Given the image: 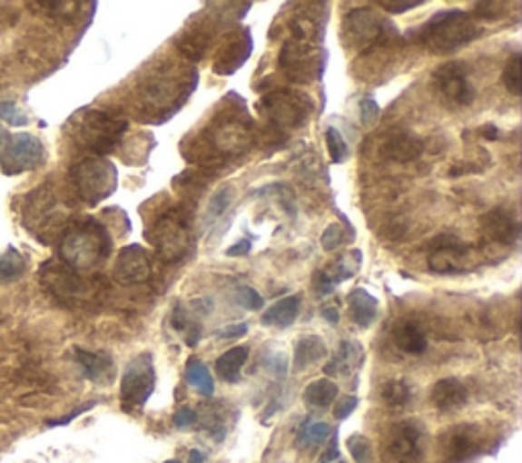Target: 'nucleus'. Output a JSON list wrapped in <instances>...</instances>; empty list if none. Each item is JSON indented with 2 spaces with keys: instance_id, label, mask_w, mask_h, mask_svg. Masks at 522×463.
Returning <instances> with one entry per match:
<instances>
[{
  "instance_id": "nucleus-31",
  "label": "nucleus",
  "mask_w": 522,
  "mask_h": 463,
  "mask_svg": "<svg viewBox=\"0 0 522 463\" xmlns=\"http://www.w3.org/2000/svg\"><path fill=\"white\" fill-rule=\"evenodd\" d=\"M359 358H361V345L353 341H341L339 343L337 353L325 366V374L330 378L347 376L350 371L359 366Z\"/></svg>"
},
{
  "instance_id": "nucleus-44",
  "label": "nucleus",
  "mask_w": 522,
  "mask_h": 463,
  "mask_svg": "<svg viewBox=\"0 0 522 463\" xmlns=\"http://www.w3.org/2000/svg\"><path fill=\"white\" fill-rule=\"evenodd\" d=\"M508 15V5L507 3H476L474 5V19H484V21H498L502 16Z\"/></svg>"
},
{
  "instance_id": "nucleus-45",
  "label": "nucleus",
  "mask_w": 522,
  "mask_h": 463,
  "mask_svg": "<svg viewBox=\"0 0 522 463\" xmlns=\"http://www.w3.org/2000/svg\"><path fill=\"white\" fill-rule=\"evenodd\" d=\"M235 300L239 307H243L247 310H261L263 307V299L251 286H239L235 292Z\"/></svg>"
},
{
  "instance_id": "nucleus-53",
  "label": "nucleus",
  "mask_w": 522,
  "mask_h": 463,
  "mask_svg": "<svg viewBox=\"0 0 522 463\" xmlns=\"http://www.w3.org/2000/svg\"><path fill=\"white\" fill-rule=\"evenodd\" d=\"M320 463H350L347 459H343L341 451H339V445H337V437L333 435V441H330L329 449L322 453Z\"/></svg>"
},
{
  "instance_id": "nucleus-4",
  "label": "nucleus",
  "mask_w": 522,
  "mask_h": 463,
  "mask_svg": "<svg viewBox=\"0 0 522 463\" xmlns=\"http://www.w3.org/2000/svg\"><path fill=\"white\" fill-rule=\"evenodd\" d=\"M145 237L163 261H180L192 247L190 219L180 209H170L160 214L152 227L145 229Z\"/></svg>"
},
{
  "instance_id": "nucleus-56",
  "label": "nucleus",
  "mask_w": 522,
  "mask_h": 463,
  "mask_svg": "<svg viewBox=\"0 0 522 463\" xmlns=\"http://www.w3.org/2000/svg\"><path fill=\"white\" fill-rule=\"evenodd\" d=\"M251 251V241L250 239H241V241L235 243L233 247H229L227 255L229 258H241V255H247Z\"/></svg>"
},
{
  "instance_id": "nucleus-41",
  "label": "nucleus",
  "mask_w": 522,
  "mask_h": 463,
  "mask_svg": "<svg viewBox=\"0 0 522 463\" xmlns=\"http://www.w3.org/2000/svg\"><path fill=\"white\" fill-rule=\"evenodd\" d=\"M520 62H522V55L512 54L507 65H504V72H502V84L507 86L508 93L515 94V96L520 94V74H522Z\"/></svg>"
},
{
  "instance_id": "nucleus-20",
  "label": "nucleus",
  "mask_w": 522,
  "mask_h": 463,
  "mask_svg": "<svg viewBox=\"0 0 522 463\" xmlns=\"http://www.w3.org/2000/svg\"><path fill=\"white\" fill-rule=\"evenodd\" d=\"M253 52V39L247 29H237L229 35V39L219 49L217 60L212 64V72L219 76H231L247 62Z\"/></svg>"
},
{
  "instance_id": "nucleus-36",
  "label": "nucleus",
  "mask_w": 522,
  "mask_h": 463,
  "mask_svg": "<svg viewBox=\"0 0 522 463\" xmlns=\"http://www.w3.org/2000/svg\"><path fill=\"white\" fill-rule=\"evenodd\" d=\"M186 382L196 388V392H201L206 399H211L214 394V379L211 376L209 368L204 366L201 360L190 358L186 363Z\"/></svg>"
},
{
  "instance_id": "nucleus-6",
  "label": "nucleus",
  "mask_w": 522,
  "mask_h": 463,
  "mask_svg": "<svg viewBox=\"0 0 522 463\" xmlns=\"http://www.w3.org/2000/svg\"><path fill=\"white\" fill-rule=\"evenodd\" d=\"M392 35H396L394 23L379 16L371 8H355L343 19L341 37L347 41V45L355 47L359 54L374 52Z\"/></svg>"
},
{
  "instance_id": "nucleus-9",
  "label": "nucleus",
  "mask_w": 522,
  "mask_h": 463,
  "mask_svg": "<svg viewBox=\"0 0 522 463\" xmlns=\"http://www.w3.org/2000/svg\"><path fill=\"white\" fill-rule=\"evenodd\" d=\"M280 68L286 72L288 78L294 82H309L320 80L322 72H325L327 54L317 44H306V41L288 39L280 49Z\"/></svg>"
},
{
  "instance_id": "nucleus-29",
  "label": "nucleus",
  "mask_w": 522,
  "mask_h": 463,
  "mask_svg": "<svg viewBox=\"0 0 522 463\" xmlns=\"http://www.w3.org/2000/svg\"><path fill=\"white\" fill-rule=\"evenodd\" d=\"M247 358H250V347L237 345L233 350H229L214 361V371L217 376L227 384H237L241 379V369L245 366Z\"/></svg>"
},
{
  "instance_id": "nucleus-51",
  "label": "nucleus",
  "mask_w": 522,
  "mask_h": 463,
  "mask_svg": "<svg viewBox=\"0 0 522 463\" xmlns=\"http://www.w3.org/2000/svg\"><path fill=\"white\" fill-rule=\"evenodd\" d=\"M359 114L363 125H371L378 117H379V104L374 101V98H363L359 103Z\"/></svg>"
},
{
  "instance_id": "nucleus-24",
  "label": "nucleus",
  "mask_w": 522,
  "mask_h": 463,
  "mask_svg": "<svg viewBox=\"0 0 522 463\" xmlns=\"http://www.w3.org/2000/svg\"><path fill=\"white\" fill-rule=\"evenodd\" d=\"M76 361L82 368V374H84L90 382L96 384H111V379L114 378V361L106 351H86V350H76Z\"/></svg>"
},
{
  "instance_id": "nucleus-47",
  "label": "nucleus",
  "mask_w": 522,
  "mask_h": 463,
  "mask_svg": "<svg viewBox=\"0 0 522 463\" xmlns=\"http://www.w3.org/2000/svg\"><path fill=\"white\" fill-rule=\"evenodd\" d=\"M347 241L345 239V231L343 227L339 225V222H333V225H329L325 229V233L320 237V243H322V250L325 251H335Z\"/></svg>"
},
{
  "instance_id": "nucleus-40",
  "label": "nucleus",
  "mask_w": 522,
  "mask_h": 463,
  "mask_svg": "<svg viewBox=\"0 0 522 463\" xmlns=\"http://www.w3.org/2000/svg\"><path fill=\"white\" fill-rule=\"evenodd\" d=\"M347 449H350L353 461H358V463L374 461V445H371L368 437H363L359 433H355L350 437V439H347Z\"/></svg>"
},
{
  "instance_id": "nucleus-1",
  "label": "nucleus",
  "mask_w": 522,
  "mask_h": 463,
  "mask_svg": "<svg viewBox=\"0 0 522 463\" xmlns=\"http://www.w3.org/2000/svg\"><path fill=\"white\" fill-rule=\"evenodd\" d=\"M113 239L109 229L94 219L65 225L60 237V261L74 271H94L109 260Z\"/></svg>"
},
{
  "instance_id": "nucleus-50",
  "label": "nucleus",
  "mask_w": 522,
  "mask_h": 463,
  "mask_svg": "<svg viewBox=\"0 0 522 463\" xmlns=\"http://www.w3.org/2000/svg\"><path fill=\"white\" fill-rule=\"evenodd\" d=\"M358 404H359L358 396H343V399L339 400L337 407H335V419L337 420L350 419L351 412H355V409H358Z\"/></svg>"
},
{
  "instance_id": "nucleus-26",
  "label": "nucleus",
  "mask_w": 522,
  "mask_h": 463,
  "mask_svg": "<svg viewBox=\"0 0 522 463\" xmlns=\"http://www.w3.org/2000/svg\"><path fill=\"white\" fill-rule=\"evenodd\" d=\"M300 309H302L300 294L286 296V299H280L278 302H273L271 307L261 314V325L276 327V329L292 327L298 319V314H300Z\"/></svg>"
},
{
  "instance_id": "nucleus-59",
  "label": "nucleus",
  "mask_w": 522,
  "mask_h": 463,
  "mask_svg": "<svg viewBox=\"0 0 522 463\" xmlns=\"http://www.w3.org/2000/svg\"><path fill=\"white\" fill-rule=\"evenodd\" d=\"M188 463H204V453L198 451V449H192L188 456Z\"/></svg>"
},
{
  "instance_id": "nucleus-33",
  "label": "nucleus",
  "mask_w": 522,
  "mask_h": 463,
  "mask_svg": "<svg viewBox=\"0 0 522 463\" xmlns=\"http://www.w3.org/2000/svg\"><path fill=\"white\" fill-rule=\"evenodd\" d=\"M339 396V386L333 382V379L322 378V379H314L309 386L304 388V404L309 409H329L330 404L337 400Z\"/></svg>"
},
{
  "instance_id": "nucleus-11",
  "label": "nucleus",
  "mask_w": 522,
  "mask_h": 463,
  "mask_svg": "<svg viewBox=\"0 0 522 463\" xmlns=\"http://www.w3.org/2000/svg\"><path fill=\"white\" fill-rule=\"evenodd\" d=\"M486 451V435L471 423H459L438 435V458L443 463H468Z\"/></svg>"
},
{
  "instance_id": "nucleus-43",
  "label": "nucleus",
  "mask_w": 522,
  "mask_h": 463,
  "mask_svg": "<svg viewBox=\"0 0 522 463\" xmlns=\"http://www.w3.org/2000/svg\"><path fill=\"white\" fill-rule=\"evenodd\" d=\"M231 201H233V192H231V188H221L217 192L212 194L211 202H209V209H206V222H214L217 221L222 212L229 209Z\"/></svg>"
},
{
  "instance_id": "nucleus-54",
  "label": "nucleus",
  "mask_w": 522,
  "mask_h": 463,
  "mask_svg": "<svg viewBox=\"0 0 522 463\" xmlns=\"http://www.w3.org/2000/svg\"><path fill=\"white\" fill-rule=\"evenodd\" d=\"M93 407H94V402H88V404H84V407H80V409H76L74 412H70L68 417H62V419H55V420H47V427H64V425H70L74 419L80 417V415H84V412L90 410Z\"/></svg>"
},
{
  "instance_id": "nucleus-32",
  "label": "nucleus",
  "mask_w": 522,
  "mask_h": 463,
  "mask_svg": "<svg viewBox=\"0 0 522 463\" xmlns=\"http://www.w3.org/2000/svg\"><path fill=\"white\" fill-rule=\"evenodd\" d=\"M209 25H196V27H188L182 37L178 39V49L184 54L188 60L198 62L206 54L211 45V33L206 31Z\"/></svg>"
},
{
  "instance_id": "nucleus-57",
  "label": "nucleus",
  "mask_w": 522,
  "mask_h": 463,
  "mask_svg": "<svg viewBox=\"0 0 522 463\" xmlns=\"http://www.w3.org/2000/svg\"><path fill=\"white\" fill-rule=\"evenodd\" d=\"M479 135H482L486 142H496L500 137V129L494 125V123H486V125L479 129Z\"/></svg>"
},
{
  "instance_id": "nucleus-10",
  "label": "nucleus",
  "mask_w": 522,
  "mask_h": 463,
  "mask_svg": "<svg viewBox=\"0 0 522 463\" xmlns=\"http://www.w3.org/2000/svg\"><path fill=\"white\" fill-rule=\"evenodd\" d=\"M425 458V429L417 420L394 423L384 437V463H420Z\"/></svg>"
},
{
  "instance_id": "nucleus-13",
  "label": "nucleus",
  "mask_w": 522,
  "mask_h": 463,
  "mask_svg": "<svg viewBox=\"0 0 522 463\" xmlns=\"http://www.w3.org/2000/svg\"><path fill=\"white\" fill-rule=\"evenodd\" d=\"M39 282L52 299L64 304L78 302L88 294V284L84 282V278L60 260H47L39 268Z\"/></svg>"
},
{
  "instance_id": "nucleus-30",
  "label": "nucleus",
  "mask_w": 522,
  "mask_h": 463,
  "mask_svg": "<svg viewBox=\"0 0 522 463\" xmlns=\"http://www.w3.org/2000/svg\"><path fill=\"white\" fill-rule=\"evenodd\" d=\"M322 358H327L325 341L319 335H304L294 347V371H304Z\"/></svg>"
},
{
  "instance_id": "nucleus-25",
  "label": "nucleus",
  "mask_w": 522,
  "mask_h": 463,
  "mask_svg": "<svg viewBox=\"0 0 522 463\" xmlns=\"http://www.w3.org/2000/svg\"><path fill=\"white\" fill-rule=\"evenodd\" d=\"M178 82L172 80L168 74H160L157 78H149L145 88V104L155 106V109H172L178 103L182 104V98L176 93ZM173 111V109H172Z\"/></svg>"
},
{
  "instance_id": "nucleus-61",
  "label": "nucleus",
  "mask_w": 522,
  "mask_h": 463,
  "mask_svg": "<svg viewBox=\"0 0 522 463\" xmlns=\"http://www.w3.org/2000/svg\"><path fill=\"white\" fill-rule=\"evenodd\" d=\"M163 463H182V461H178V459H168V461H163Z\"/></svg>"
},
{
  "instance_id": "nucleus-28",
  "label": "nucleus",
  "mask_w": 522,
  "mask_h": 463,
  "mask_svg": "<svg viewBox=\"0 0 522 463\" xmlns=\"http://www.w3.org/2000/svg\"><path fill=\"white\" fill-rule=\"evenodd\" d=\"M378 299L371 296L366 288H355V291L347 296V307H350V319L361 329H368L374 325L378 319Z\"/></svg>"
},
{
  "instance_id": "nucleus-23",
  "label": "nucleus",
  "mask_w": 522,
  "mask_h": 463,
  "mask_svg": "<svg viewBox=\"0 0 522 463\" xmlns=\"http://www.w3.org/2000/svg\"><path fill=\"white\" fill-rule=\"evenodd\" d=\"M422 150H425V145H422L419 137L409 133V131H392L382 143V155L386 160L398 163L414 162L417 157H420Z\"/></svg>"
},
{
  "instance_id": "nucleus-2",
  "label": "nucleus",
  "mask_w": 522,
  "mask_h": 463,
  "mask_svg": "<svg viewBox=\"0 0 522 463\" xmlns=\"http://www.w3.org/2000/svg\"><path fill=\"white\" fill-rule=\"evenodd\" d=\"M479 35H482V27L474 16L466 11H455V8L433 15L417 31L409 33V37L437 55L455 54Z\"/></svg>"
},
{
  "instance_id": "nucleus-16",
  "label": "nucleus",
  "mask_w": 522,
  "mask_h": 463,
  "mask_svg": "<svg viewBox=\"0 0 522 463\" xmlns=\"http://www.w3.org/2000/svg\"><path fill=\"white\" fill-rule=\"evenodd\" d=\"M435 93L445 103L453 106H469L476 98V88L469 82V72L466 64L447 62L433 72Z\"/></svg>"
},
{
  "instance_id": "nucleus-27",
  "label": "nucleus",
  "mask_w": 522,
  "mask_h": 463,
  "mask_svg": "<svg viewBox=\"0 0 522 463\" xmlns=\"http://www.w3.org/2000/svg\"><path fill=\"white\" fill-rule=\"evenodd\" d=\"M392 341L398 350L409 353V355H420L427 351V333L420 329L419 322L402 319L396 322L392 329Z\"/></svg>"
},
{
  "instance_id": "nucleus-5",
  "label": "nucleus",
  "mask_w": 522,
  "mask_h": 463,
  "mask_svg": "<svg viewBox=\"0 0 522 463\" xmlns=\"http://www.w3.org/2000/svg\"><path fill=\"white\" fill-rule=\"evenodd\" d=\"M70 176L80 201L90 206H96L106 201L119 184V173L114 163L106 160V157L98 155L86 157V160L74 163Z\"/></svg>"
},
{
  "instance_id": "nucleus-21",
  "label": "nucleus",
  "mask_w": 522,
  "mask_h": 463,
  "mask_svg": "<svg viewBox=\"0 0 522 463\" xmlns=\"http://www.w3.org/2000/svg\"><path fill=\"white\" fill-rule=\"evenodd\" d=\"M361 266V251L355 250L345 258L335 260L325 270H319V274L314 276V288H317L319 296H327L335 291L337 284L347 282L355 276V271Z\"/></svg>"
},
{
  "instance_id": "nucleus-22",
  "label": "nucleus",
  "mask_w": 522,
  "mask_h": 463,
  "mask_svg": "<svg viewBox=\"0 0 522 463\" xmlns=\"http://www.w3.org/2000/svg\"><path fill=\"white\" fill-rule=\"evenodd\" d=\"M469 400L468 386L458 378H443L435 382L430 390V402L438 412H455L463 409Z\"/></svg>"
},
{
  "instance_id": "nucleus-55",
  "label": "nucleus",
  "mask_w": 522,
  "mask_h": 463,
  "mask_svg": "<svg viewBox=\"0 0 522 463\" xmlns=\"http://www.w3.org/2000/svg\"><path fill=\"white\" fill-rule=\"evenodd\" d=\"M247 322H239V325H229L225 329H219L217 330V337L219 339H239L247 333Z\"/></svg>"
},
{
  "instance_id": "nucleus-15",
  "label": "nucleus",
  "mask_w": 522,
  "mask_h": 463,
  "mask_svg": "<svg viewBox=\"0 0 522 463\" xmlns=\"http://www.w3.org/2000/svg\"><path fill=\"white\" fill-rule=\"evenodd\" d=\"M23 219L25 225L39 237V241H44L47 229L62 225L64 222L62 204L57 201L52 186L45 184L33 190L27 196V201H25Z\"/></svg>"
},
{
  "instance_id": "nucleus-60",
  "label": "nucleus",
  "mask_w": 522,
  "mask_h": 463,
  "mask_svg": "<svg viewBox=\"0 0 522 463\" xmlns=\"http://www.w3.org/2000/svg\"><path fill=\"white\" fill-rule=\"evenodd\" d=\"M5 143H8V131L0 125V147H3Z\"/></svg>"
},
{
  "instance_id": "nucleus-12",
  "label": "nucleus",
  "mask_w": 522,
  "mask_h": 463,
  "mask_svg": "<svg viewBox=\"0 0 522 463\" xmlns=\"http://www.w3.org/2000/svg\"><path fill=\"white\" fill-rule=\"evenodd\" d=\"M155 390V366L149 351L133 358L121 379V400L125 409H141Z\"/></svg>"
},
{
  "instance_id": "nucleus-3",
  "label": "nucleus",
  "mask_w": 522,
  "mask_h": 463,
  "mask_svg": "<svg viewBox=\"0 0 522 463\" xmlns=\"http://www.w3.org/2000/svg\"><path fill=\"white\" fill-rule=\"evenodd\" d=\"M127 129L129 123L125 119L94 109L78 111L68 123V131L74 142L98 157L111 153L121 143Z\"/></svg>"
},
{
  "instance_id": "nucleus-8",
  "label": "nucleus",
  "mask_w": 522,
  "mask_h": 463,
  "mask_svg": "<svg viewBox=\"0 0 522 463\" xmlns=\"http://www.w3.org/2000/svg\"><path fill=\"white\" fill-rule=\"evenodd\" d=\"M479 247L453 235H438L428 245V270L435 274H466L476 266Z\"/></svg>"
},
{
  "instance_id": "nucleus-48",
  "label": "nucleus",
  "mask_w": 522,
  "mask_h": 463,
  "mask_svg": "<svg viewBox=\"0 0 522 463\" xmlns=\"http://www.w3.org/2000/svg\"><path fill=\"white\" fill-rule=\"evenodd\" d=\"M425 5V0H379L378 6L384 8L386 13L390 15H400L406 11H412V8L422 6Z\"/></svg>"
},
{
  "instance_id": "nucleus-7",
  "label": "nucleus",
  "mask_w": 522,
  "mask_h": 463,
  "mask_svg": "<svg viewBox=\"0 0 522 463\" xmlns=\"http://www.w3.org/2000/svg\"><path fill=\"white\" fill-rule=\"evenodd\" d=\"M260 113L268 119L270 125L278 129H298L302 127L312 114V101L296 90H273L261 96Z\"/></svg>"
},
{
  "instance_id": "nucleus-42",
  "label": "nucleus",
  "mask_w": 522,
  "mask_h": 463,
  "mask_svg": "<svg viewBox=\"0 0 522 463\" xmlns=\"http://www.w3.org/2000/svg\"><path fill=\"white\" fill-rule=\"evenodd\" d=\"M0 121L8 127H25L29 125V117L15 101H0Z\"/></svg>"
},
{
  "instance_id": "nucleus-38",
  "label": "nucleus",
  "mask_w": 522,
  "mask_h": 463,
  "mask_svg": "<svg viewBox=\"0 0 522 463\" xmlns=\"http://www.w3.org/2000/svg\"><path fill=\"white\" fill-rule=\"evenodd\" d=\"M330 433H333L330 425L320 423V420H306L296 435V443L300 448H317V445L327 443Z\"/></svg>"
},
{
  "instance_id": "nucleus-58",
  "label": "nucleus",
  "mask_w": 522,
  "mask_h": 463,
  "mask_svg": "<svg viewBox=\"0 0 522 463\" xmlns=\"http://www.w3.org/2000/svg\"><path fill=\"white\" fill-rule=\"evenodd\" d=\"M322 317H325L330 322V325H337L339 319H341V317H339V309L337 307H325V309H322Z\"/></svg>"
},
{
  "instance_id": "nucleus-49",
  "label": "nucleus",
  "mask_w": 522,
  "mask_h": 463,
  "mask_svg": "<svg viewBox=\"0 0 522 463\" xmlns=\"http://www.w3.org/2000/svg\"><path fill=\"white\" fill-rule=\"evenodd\" d=\"M263 366L268 368L273 376L284 378L286 376V368H288V360L284 353H271L268 358L263 360Z\"/></svg>"
},
{
  "instance_id": "nucleus-37",
  "label": "nucleus",
  "mask_w": 522,
  "mask_h": 463,
  "mask_svg": "<svg viewBox=\"0 0 522 463\" xmlns=\"http://www.w3.org/2000/svg\"><path fill=\"white\" fill-rule=\"evenodd\" d=\"M382 400L390 409H404L412 400V386L402 378L388 379L382 386Z\"/></svg>"
},
{
  "instance_id": "nucleus-52",
  "label": "nucleus",
  "mask_w": 522,
  "mask_h": 463,
  "mask_svg": "<svg viewBox=\"0 0 522 463\" xmlns=\"http://www.w3.org/2000/svg\"><path fill=\"white\" fill-rule=\"evenodd\" d=\"M198 423V412L190 407H182L176 415H173V425L178 429H188Z\"/></svg>"
},
{
  "instance_id": "nucleus-17",
  "label": "nucleus",
  "mask_w": 522,
  "mask_h": 463,
  "mask_svg": "<svg viewBox=\"0 0 522 463\" xmlns=\"http://www.w3.org/2000/svg\"><path fill=\"white\" fill-rule=\"evenodd\" d=\"M206 142L211 143L214 152H219L222 155H239L245 153L251 147V127L250 123H243L235 114H227L221 121H217L209 129V139Z\"/></svg>"
},
{
  "instance_id": "nucleus-19",
  "label": "nucleus",
  "mask_w": 522,
  "mask_h": 463,
  "mask_svg": "<svg viewBox=\"0 0 522 463\" xmlns=\"http://www.w3.org/2000/svg\"><path fill=\"white\" fill-rule=\"evenodd\" d=\"M479 231H482V237L486 241L512 247L518 243L520 222L517 214L507 209V206H496V209H490L482 214V219H479Z\"/></svg>"
},
{
  "instance_id": "nucleus-14",
  "label": "nucleus",
  "mask_w": 522,
  "mask_h": 463,
  "mask_svg": "<svg viewBox=\"0 0 522 463\" xmlns=\"http://www.w3.org/2000/svg\"><path fill=\"white\" fill-rule=\"evenodd\" d=\"M45 163V147L35 135L19 133L8 139L3 155H0V170L5 176H19V173L35 172Z\"/></svg>"
},
{
  "instance_id": "nucleus-46",
  "label": "nucleus",
  "mask_w": 522,
  "mask_h": 463,
  "mask_svg": "<svg viewBox=\"0 0 522 463\" xmlns=\"http://www.w3.org/2000/svg\"><path fill=\"white\" fill-rule=\"evenodd\" d=\"M202 427L217 441H222V437H225V433H227L225 419H221L217 409H206V417H202Z\"/></svg>"
},
{
  "instance_id": "nucleus-18",
  "label": "nucleus",
  "mask_w": 522,
  "mask_h": 463,
  "mask_svg": "<svg viewBox=\"0 0 522 463\" xmlns=\"http://www.w3.org/2000/svg\"><path fill=\"white\" fill-rule=\"evenodd\" d=\"M153 276L152 253L141 245H127L119 251L114 260L113 278L123 286L145 284Z\"/></svg>"
},
{
  "instance_id": "nucleus-39",
  "label": "nucleus",
  "mask_w": 522,
  "mask_h": 463,
  "mask_svg": "<svg viewBox=\"0 0 522 463\" xmlns=\"http://www.w3.org/2000/svg\"><path fill=\"white\" fill-rule=\"evenodd\" d=\"M325 142H327V150L330 155V162L333 163H343L350 160V147H347L343 135L339 133L335 127H329L325 133Z\"/></svg>"
},
{
  "instance_id": "nucleus-34",
  "label": "nucleus",
  "mask_w": 522,
  "mask_h": 463,
  "mask_svg": "<svg viewBox=\"0 0 522 463\" xmlns=\"http://www.w3.org/2000/svg\"><path fill=\"white\" fill-rule=\"evenodd\" d=\"M172 325L178 333L184 335L188 347H196V343L201 341V322L186 309V304H176V309L172 312Z\"/></svg>"
},
{
  "instance_id": "nucleus-35",
  "label": "nucleus",
  "mask_w": 522,
  "mask_h": 463,
  "mask_svg": "<svg viewBox=\"0 0 522 463\" xmlns=\"http://www.w3.org/2000/svg\"><path fill=\"white\" fill-rule=\"evenodd\" d=\"M25 271H27V260L19 250L8 247L5 253H0V284L16 282L25 276Z\"/></svg>"
}]
</instances>
